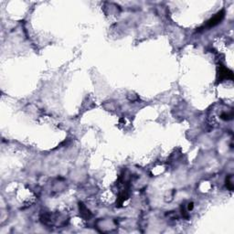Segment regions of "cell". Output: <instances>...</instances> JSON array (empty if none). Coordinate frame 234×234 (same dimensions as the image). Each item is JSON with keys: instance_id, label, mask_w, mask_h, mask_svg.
<instances>
[{"instance_id": "obj_1", "label": "cell", "mask_w": 234, "mask_h": 234, "mask_svg": "<svg viewBox=\"0 0 234 234\" xmlns=\"http://www.w3.org/2000/svg\"><path fill=\"white\" fill-rule=\"evenodd\" d=\"M223 16H224V13H223L222 11L219 12V13H218L213 18H211V19L208 22V26H209V27H213V26L217 25L218 23H219V22L222 20Z\"/></svg>"}, {"instance_id": "obj_2", "label": "cell", "mask_w": 234, "mask_h": 234, "mask_svg": "<svg viewBox=\"0 0 234 234\" xmlns=\"http://www.w3.org/2000/svg\"><path fill=\"white\" fill-rule=\"evenodd\" d=\"M219 77L221 79H228V78H232V71H230L228 69L226 68H222L221 71H219Z\"/></svg>"}]
</instances>
